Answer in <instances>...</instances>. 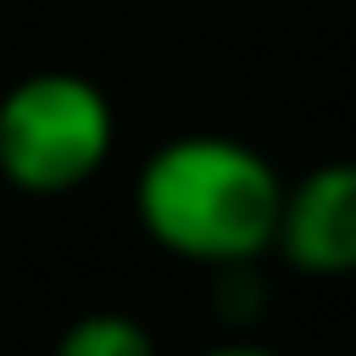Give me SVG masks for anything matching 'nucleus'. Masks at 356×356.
<instances>
[{"label": "nucleus", "instance_id": "1", "mask_svg": "<svg viewBox=\"0 0 356 356\" xmlns=\"http://www.w3.org/2000/svg\"><path fill=\"white\" fill-rule=\"evenodd\" d=\"M284 206L278 167L234 134H178L134 172L139 234L195 267H245L273 250Z\"/></svg>", "mask_w": 356, "mask_h": 356}, {"label": "nucleus", "instance_id": "2", "mask_svg": "<svg viewBox=\"0 0 356 356\" xmlns=\"http://www.w3.org/2000/svg\"><path fill=\"white\" fill-rule=\"evenodd\" d=\"M117 145L111 95L72 72L44 67L0 95V184L33 200L83 189Z\"/></svg>", "mask_w": 356, "mask_h": 356}, {"label": "nucleus", "instance_id": "3", "mask_svg": "<svg viewBox=\"0 0 356 356\" xmlns=\"http://www.w3.org/2000/svg\"><path fill=\"white\" fill-rule=\"evenodd\" d=\"M273 256L300 278H350L356 273V161H317L284 184Z\"/></svg>", "mask_w": 356, "mask_h": 356}, {"label": "nucleus", "instance_id": "4", "mask_svg": "<svg viewBox=\"0 0 356 356\" xmlns=\"http://www.w3.org/2000/svg\"><path fill=\"white\" fill-rule=\"evenodd\" d=\"M50 356H161V345L128 312H83L56 334Z\"/></svg>", "mask_w": 356, "mask_h": 356}, {"label": "nucleus", "instance_id": "5", "mask_svg": "<svg viewBox=\"0 0 356 356\" xmlns=\"http://www.w3.org/2000/svg\"><path fill=\"white\" fill-rule=\"evenodd\" d=\"M211 306H217V317H228V323L261 317V306H267L261 267H256V261H245V267H217V273H211Z\"/></svg>", "mask_w": 356, "mask_h": 356}, {"label": "nucleus", "instance_id": "6", "mask_svg": "<svg viewBox=\"0 0 356 356\" xmlns=\"http://www.w3.org/2000/svg\"><path fill=\"white\" fill-rule=\"evenodd\" d=\"M195 356H284V350H273V345H261V339H217V345H206V350H195Z\"/></svg>", "mask_w": 356, "mask_h": 356}]
</instances>
